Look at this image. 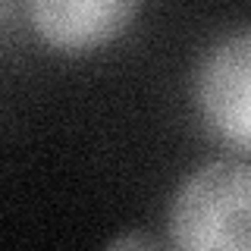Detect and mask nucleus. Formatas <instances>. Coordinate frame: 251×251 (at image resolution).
Returning a JSON list of instances; mask_svg holds the SVG:
<instances>
[{"label":"nucleus","mask_w":251,"mask_h":251,"mask_svg":"<svg viewBox=\"0 0 251 251\" xmlns=\"http://www.w3.org/2000/svg\"><path fill=\"white\" fill-rule=\"evenodd\" d=\"M110 248H154L151 239H138V235H126V239H116Z\"/></svg>","instance_id":"nucleus-4"},{"label":"nucleus","mask_w":251,"mask_h":251,"mask_svg":"<svg viewBox=\"0 0 251 251\" xmlns=\"http://www.w3.org/2000/svg\"><path fill=\"white\" fill-rule=\"evenodd\" d=\"M167 226L185 251H251V167L214 160L195 170L173 195Z\"/></svg>","instance_id":"nucleus-1"},{"label":"nucleus","mask_w":251,"mask_h":251,"mask_svg":"<svg viewBox=\"0 0 251 251\" xmlns=\"http://www.w3.org/2000/svg\"><path fill=\"white\" fill-rule=\"evenodd\" d=\"M141 0H28L31 25L44 44L85 53L113 41L132 22Z\"/></svg>","instance_id":"nucleus-3"},{"label":"nucleus","mask_w":251,"mask_h":251,"mask_svg":"<svg viewBox=\"0 0 251 251\" xmlns=\"http://www.w3.org/2000/svg\"><path fill=\"white\" fill-rule=\"evenodd\" d=\"M195 104L220 141L251 154V28L207 50L195 75Z\"/></svg>","instance_id":"nucleus-2"}]
</instances>
